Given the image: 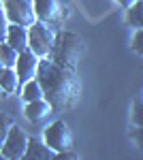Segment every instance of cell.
<instances>
[{
  "mask_svg": "<svg viewBox=\"0 0 143 160\" xmlns=\"http://www.w3.org/2000/svg\"><path fill=\"white\" fill-rule=\"evenodd\" d=\"M36 79L43 88L45 100L51 105L54 111H66L79 98V79L73 68H64L49 58L38 60Z\"/></svg>",
  "mask_w": 143,
  "mask_h": 160,
  "instance_id": "cell-1",
  "label": "cell"
},
{
  "mask_svg": "<svg viewBox=\"0 0 143 160\" xmlns=\"http://www.w3.org/2000/svg\"><path fill=\"white\" fill-rule=\"evenodd\" d=\"M84 53V41L81 37H77L75 32H69V30H60L56 32V43L49 51V60L64 66V68H77V62Z\"/></svg>",
  "mask_w": 143,
  "mask_h": 160,
  "instance_id": "cell-2",
  "label": "cell"
},
{
  "mask_svg": "<svg viewBox=\"0 0 143 160\" xmlns=\"http://www.w3.org/2000/svg\"><path fill=\"white\" fill-rule=\"evenodd\" d=\"M54 43H56V32H54L51 26L36 19L28 28V49H32L38 58H47Z\"/></svg>",
  "mask_w": 143,
  "mask_h": 160,
  "instance_id": "cell-3",
  "label": "cell"
},
{
  "mask_svg": "<svg viewBox=\"0 0 143 160\" xmlns=\"http://www.w3.org/2000/svg\"><path fill=\"white\" fill-rule=\"evenodd\" d=\"M0 2H2V11L7 15L9 24L30 28L36 22L34 0H0Z\"/></svg>",
  "mask_w": 143,
  "mask_h": 160,
  "instance_id": "cell-4",
  "label": "cell"
},
{
  "mask_svg": "<svg viewBox=\"0 0 143 160\" xmlns=\"http://www.w3.org/2000/svg\"><path fill=\"white\" fill-rule=\"evenodd\" d=\"M36 19L47 26H62L69 17V7L62 0H34Z\"/></svg>",
  "mask_w": 143,
  "mask_h": 160,
  "instance_id": "cell-5",
  "label": "cell"
},
{
  "mask_svg": "<svg viewBox=\"0 0 143 160\" xmlns=\"http://www.w3.org/2000/svg\"><path fill=\"white\" fill-rule=\"evenodd\" d=\"M43 141H45L54 152H64V149L73 148L71 130H69V126L62 122V120H56V122H51L47 128H45Z\"/></svg>",
  "mask_w": 143,
  "mask_h": 160,
  "instance_id": "cell-6",
  "label": "cell"
},
{
  "mask_svg": "<svg viewBox=\"0 0 143 160\" xmlns=\"http://www.w3.org/2000/svg\"><path fill=\"white\" fill-rule=\"evenodd\" d=\"M28 139H30V137L26 135L19 126H15V124H13L11 130H9V135H7V139H4V143L0 145L2 156H4L7 160H19V158H24L26 148H28Z\"/></svg>",
  "mask_w": 143,
  "mask_h": 160,
  "instance_id": "cell-7",
  "label": "cell"
},
{
  "mask_svg": "<svg viewBox=\"0 0 143 160\" xmlns=\"http://www.w3.org/2000/svg\"><path fill=\"white\" fill-rule=\"evenodd\" d=\"M38 56H36L32 49H24L17 53V62H15V71H17V79L19 83H26L30 79L36 77V71H38Z\"/></svg>",
  "mask_w": 143,
  "mask_h": 160,
  "instance_id": "cell-8",
  "label": "cell"
},
{
  "mask_svg": "<svg viewBox=\"0 0 143 160\" xmlns=\"http://www.w3.org/2000/svg\"><path fill=\"white\" fill-rule=\"evenodd\" d=\"M51 111H54L51 105H49L45 98H41V100H30V102H26L24 115H26V120H30L32 124H38V122H43Z\"/></svg>",
  "mask_w": 143,
  "mask_h": 160,
  "instance_id": "cell-9",
  "label": "cell"
},
{
  "mask_svg": "<svg viewBox=\"0 0 143 160\" xmlns=\"http://www.w3.org/2000/svg\"><path fill=\"white\" fill-rule=\"evenodd\" d=\"M4 43H9L17 53L28 49V28L26 26H17V24H9Z\"/></svg>",
  "mask_w": 143,
  "mask_h": 160,
  "instance_id": "cell-10",
  "label": "cell"
},
{
  "mask_svg": "<svg viewBox=\"0 0 143 160\" xmlns=\"http://www.w3.org/2000/svg\"><path fill=\"white\" fill-rule=\"evenodd\" d=\"M24 158H28V160H51V158H56V152L49 148L45 141L41 143L36 139H28V148H26Z\"/></svg>",
  "mask_w": 143,
  "mask_h": 160,
  "instance_id": "cell-11",
  "label": "cell"
},
{
  "mask_svg": "<svg viewBox=\"0 0 143 160\" xmlns=\"http://www.w3.org/2000/svg\"><path fill=\"white\" fill-rule=\"evenodd\" d=\"M0 88L4 94H15L19 88V79H17V71L13 66H0Z\"/></svg>",
  "mask_w": 143,
  "mask_h": 160,
  "instance_id": "cell-12",
  "label": "cell"
},
{
  "mask_svg": "<svg viewBox=\"0 0 143 160\" xmlns=\"http://www.w3.org/2000/svg\"><path fill=\"white\" fill-rule=\"evenodd\" d=\"M22 98H24L26 102L45 98V94H43V88H41V83H38V79H36V77L24 83V88H22Z\"/></svg>",
  "mask_w": 143,
  "mask_h": 160,
  "instance_id": "cell-13",
  "label": "cell"
},
{
  "mask_svg": "<svg viewBox=\"0 0 143 160\" xmlns=\"http://www.w3.org/2000/svg\"><path fill=\"white\" fill-rule=\"evenodd\" d=\"M126 24L130 28H143V0H137L130 9H126Z\"/></svg>",
  "mask_w": 143,
  "mask_h": 160,
  "instance_id": "cell-14",
  "label": "cell"
},
{
  "mask_svg": "<svg viewBox=\"0 0 143 160\" xmlns=\"http://www.w3.org/2000/svg\"><path fill=\"white\" fill-rule=\"evenodd\" d=\"M0 62H2V66H13V68H15L17 51L13 49L9 43H0Z\"/></svg>",
  "mask_w": 143,
  "mask_h": 160,
  "instance_id": "cell-15",
  "label": "cell"
},
{
  "mask_svg": "<svg viewBox=\"0 0 143 160\" xmlns=\"http://www.w3.org/2000/svg\"><path fill=\"white\" fill-rule=\"evenodd\" d=\"M11 126H13V118L9 115V113H2V111H0V145L4 143V139H7V135H9Z\"/></svg>",
  "mask_w": 143,
  "mask_h": 160,
  "instance_id": "cell-16",
  "label": "cell"
},
{
  "mask_svg": "<svg viewBox=\"0 0 143 160\" xmlns=\"http://www.w3.org/2000/svg\"><path fill=\"white\" fill-rule=\"evenodd\" d=\"M132 124L135 126H143V100H137L132 105Z\"/></svg>",
  "mask_w": 143,
  "mask_h": 160,
  "instance_id": "cell-17",
  "label": "cell"
},
{
  "mask_svg": "<svg viewBox=\"0 0 143 160\" xmlns=\"http://www.w3.org/2000/svg\"><path fill=\"white\" fill-rule=\"evenodd\" d=\"M132 51H137L139 56H143V28H137V32L132 37Z\"/></svg>",
  "mask_w": 143,
  "mask_h": 160,
  "instance_id": "cell-18",
  "label": "cell"
},
{
  "mask_svg": "<svg viewBox=\"0 0 143 160\" xmlns=\"http://www.w3.org/2000/svg\"><path fill=\"white\" fill-rule=\"evenodd\" d=\"M128 137L132 139V143H135L137 148L143 149V126H135L130 132H128Z\"/></svg>",
  "mask_w": 143,
  "mask_h": 160,
  "instance_id": "cell-19",
  "label": "cell"
},
{
  "mask_svg": "<svg viewBox=\"0 0 143 160\" xmlns=\"http://www.w3.org/2000/svg\"><path fill=\"white\" fill-rule=\"evenodd\" d=\"M7 28H9V19H7L4 11L0 9V43H4V38H7Z\"/></svg>",
  "mask_w": 143,
  "mask_h": 160,
  "instance_id": "cell-20",
  "label": "cell"
},
{
  "mask_svg": "<svg viewBox=\"0 0 143 160\" xmlns=\"http://www.w3.org/2000/svg\"><path fill=\"white\" fill-rule=\"evenodd\" d=\"M115 2H118V4L122 7V9H124V11H126V9H130V7L135 4V2H137V0H115Z\"/></svg>",
  "mask_w": 143,
  "mask_h": 160,
  "instance_id": "cell-21",
  "label": "cell"
},
{
  "mask_svg": "<svg viewBox=\"0 0 143 160\" xmlns=\"http://www.w3.org/2000/svg\"><path fill=\"white\" fill-rule=\"evenodd\" d=\"M0 160H7V158H4V156H2V152H0Z\"/></svg>",
  "mask_w": 143,
  "mask_h": 160,
  "instance_id": "cell-22",
  "label": "cell"
},
{
  "mask_svg": "<svg viewBox=\"0 0 143 160\" xmlns=\"http://www.w3.org/2000/svg\"><path fill=\"white\" fill-rule=\"evenodd\" d=\"M0 96H2V88H0Z\"/></svg>",
  "mask_w": 143,
  "mask_h": 160,
  "instance_id": "cell-23",
  "label": "cell"
},
{
  "mask_svg": "<svg viewBox=\"0 0 143 160\" xmlns=\"http://www.w3.org/2000/svg\"><path fill=\"white\" fill-rule=\"evenodd\" d=\"M0 66H2V62H0Z\"/></svg>",
  "mask_w": 143,
  "mask_h": 160,
  "instance_id": "cell-24",
  "label": "cell"
}]
</instances>
